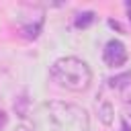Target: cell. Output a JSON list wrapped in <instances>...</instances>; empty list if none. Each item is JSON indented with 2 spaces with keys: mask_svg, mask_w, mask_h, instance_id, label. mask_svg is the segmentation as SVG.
I'll use <instances>...</instances> for the list:
<instances>
[{
  "mask_svg": "<svg viewBox=\"0 0 131 131\" xmlns=\"http://www.w3.org/2000/svg\"><path fill=\"white\" fill-rule=\"evenodd\" d=\"M98 115H100L104 125H111L113 123V104L111 102H100L98 104Z\"/></svg>",
  "mask_w": 131,
  "mask_h": 131,
  "instance_id": "5b68a950",
  "label": "cell"
},
{
  "mask_svg": "<svg viewBox=\"0 0 131 131\" xmlns=\"http://www.w3.org/2000/svg\"><path fill=\"white\" fill-rule=\"evenodd\" d=\"M35 131H88V113L66 100H47L33 111Z\"/></svg>",
  "mask_w": 131,
  "mask_h": 131,
  "instance_id": "6da1fadb",
  "label": "cell"
},
{
  "mask_svg": "<svg viewBox=\"0 0 131 131\" xmlns=\"http://www.w3.org/2000/svg\"><path fill=\"white\" fill-rule=\"evenodd\" d=\"M16 131H29V129H16Z\"/></svg>",
  "mask_w": 131,
  "mask_h": 131,
  "instance_id": "ba28073f",
  "label": "cell"
},
{
  "mask_svg": "<svg viewBox=\"0 0 131 131\" xmlns=\"http://www.w3.org/2000/svg\"><path fill=\"white\" fill-rule=\"evenodd\" d=\"M108 84H111L113 88H117V92H119V100H121V106H123L127 119H131V74H123V76L111 78Z\"/></svg>",
  "mask_w": 131,
  "mask_h": 131,
  "instance_id": "277c9868",
  "label": "cell"
},
{
  "mask_svg": "<svg viewBox=\"0 0 131 131\" xmlns=\"http://www.w3.org/2000/svg\"><path fill=\"white\" fill-rule=\"evenodd\" d=\"M92 23H94V12L88 10V12H80V14L76 16V23H74V25H76L78 29H86V27L92 25Z\"/></svg>",
  "mask_w": 131,
  "mask_h": 131,
  "instance_id": "8992f818",
  "label": "cell"
},
{
  "mask_svg": "<svg viewBox=\"0 0 131 131\" xmlns=\"http://www.w3.org/2000/svg\"><path fill=\"white\" fill-rule=\"evenodd\" d=\"M125 8H127V12H129V18H131V2H127V4H125Z\"/></svg>",
  "mask_w": 131,
  "mask_h": 131,
  "instance_id": "52a82bcc",
  "label": "cell"
},
{
  "mask_svg": "<svg viewBox=\"0 0 131 131\" xmlns=\"http://www.w3.org/2000/svg\"><path fill=\"white\" fill-rule=\"evenodd\" d=\"M51 80L70 90V92H84L92 82V72L86 61L78 57H61L51 66Z\"/></svg>",
  "mask_w": 131,
  "mask_h": 131,
  "instance_id": "7a4b0ae2",
  "label": "cell"
},
{
  "mask_svg": "<svg viewBox=\"0 0 131 131\" xmlns=\"http://www.w3.org/2000/svg\"><path fill=\"white\" fill-rule=\"evenodd\" d=\"M129 53H127V47L119 41V39H111L106 45H104V51H102V59L108 68H119L127 61Z\"/></svg>",
  "mask_w": 131,
  "mask_h": 131,
  "instance_id": "3957f363",
  "label": "cell"
}]
</instances>
